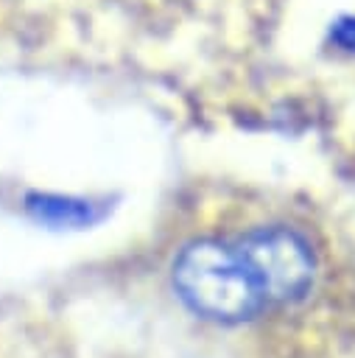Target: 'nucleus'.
<instances>
[{"instance_id": "nucleus-1", "label": "nucleus", "mask_w": 355, "mask_h": 358, "mask_svg": "<svg viewBox=\"0 0 355 358\" xmlns=\"http://www.w3.org/2000/svg\"><path fill=\"white\" fill-rule=\"evenodd\" d=\"M173 285L196 313L218 322L249 319L266 308L238 246L218 241L184 246L173 263Z\"/></svg>"}, {"instance_id": "nucleus-2", "label": "nucleus", "mask_w": 355, "mask_h": 358, "mask_svg": "<svg viewBox=\"0 0 355 358\" xmlns=\"http://www.w3.org/2000/svg\"><path fill=\"white\" fill-rule=\"evenodd\" d=\"M238 252L254 280L257 294L263 296V305L302 302L319 277L316 252L294 227H254L238 241Z\"/></svg>"}, {"instance_id": "nucleus-3", "label": "nucleus", "mask_w": 355, "mask_h": 358, "mask_svg": "<svg viewBox=\"0 0 355 358\" xmlns=\"http://www.w3.org/2000/svg\"><path fill=\"white\" fill-rule=\"evenodd\" d=\"M28 207L36 218L50 224H84L92 218L89 204L75 199H61V196H31Z\"/></svg>"}, {"instance_id": "nucleus-4", "label": "nucleus", "mask_w": 355, "mask_h": 358, "mask_svg": "<svg viewBox=\"0 0 355 358\" xmlns=\"http://www.w3.org/2000/svg\"><path fill=\"white\" fill-rule=\"evenodd\" d=\"M335 42L344 45L347 50H355V20L338 22V28H335Z\"/></svg>"}]
</instances>
